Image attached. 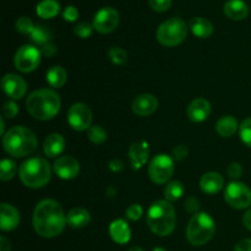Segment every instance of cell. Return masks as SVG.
<instances>
[{
	"mask_svg": "<svg viewBox=\"0 0 251 251\" xmlns=\"http://www.w3.org/2000/svg\"><path fill=\"white\" fill-rule=\"evenodd\" d=\"M87 136L93 144L100 145L103 144V142H105L108 135L107 131H105L102 126H100V125H93V126H91L90 129H88Z\"/></svg>",
	"mask_w": 251,
	"mask_h": 251,
	"instance_id": "31",
	"label": "cell"
},
{
	"mask_svg": "<svg viewBox=\"0 0 251 251\" xmlns=\"http://www.w3.org/2000/svg\"><path fill=\"white\" fill-rule=\"evenodd\" d=\"M91 215L87 210L81 207L71 208L66 215V222L73 228H83L90 223Z\"/></svg>",
	"mask_w": 251,
	"mask_h": 251,
	"instance_id": "24",
	"label": "cell"
},
{
	"mask_svg": "<svg viewBox=\"0 0 251 251\" xmlns=\"http://www.w3.org/2000/svg\"><path fill=\"white\" fill-rule=\"evenodd\" d=\"M50 178V166L46 159L39 157L28 158L20 167V179L27 188H43L49 183Z\"/></svg>",
	"mask_w": 251,
	"mask_h": 251,
	"instance_id": "5",
	"label": "cell"
},
{
	"mask_svg": "<svg viewBox=\"0 0 251 251\" xmlns=\"http://www.w3.org/2000/svg\"><path fill=\"white\" fill-rule=\"evenodd\" d=\"M120 21V15L113 7H102L98 10L93 19V27L96 31L102 34L110 33L118 27Z\"/></svg>",
	"mask_w": 251,
	"mask_h": 251,
	"instance_id": "12",
	"label": "cell"
},
{
	"mask_svg": "<svg viewBox=\"0 0 251 251\" xmlns=\"http://www.w3.org/2000/svg\"><path fill=\"white\" fill-rule=\"evenodd\" d=\"M226 16L234 21L247 19L249 15V6L244 0H228L223 6Z\"/></svg>",
	"mask_w": 251,
	"mask_h": 251,
	"instance_id": "20",
	"label": "cell"
},
{
	"mask_svg": "<svg viewBox=\"0 0 251 251\" xmlns=\"http://www.w3.org/2000/svg\"><path fill=\"white\" fill-rule=\"evenodd\" d=\"M108 56H109L110 61L115 65H124L127 61V53L119 47H112L108 50Z\"/></svg>",
	"mask_w": 251,
	"mask_h": 251,
	"instance_id": "32",
	"label": "cell"
},
{
	"mask_svg": "<svg viewBox=\"0 0 251 251\" xmlns=\"http://www.w3.org/2000/svg\"><path fill=\"white\" fill-rule=\"evenodd\" d=\"M66 215L58 201L44 199L33 212V228L43 238H54L61 234L66 226Z\"/></svg>",
	"mask_w": 251,
	"mask_h": 251,
	"instance_id": "1",
	"label": "cell"
},
{
	"mask_svg": "<svg viewBox=\"0 0 251 251\" xmlns=\"http://www.w3.org/2000/svg\"><path fill=\"white\" fill-rule=\"evenodd\" d=\"M158 108V100L151 93H142L132 102V110L139 117H149Z\"/></svg>",
	"mask_w": 251,
	"mask_h": 251,
	"instance_id": "15",
	"label": "cell"
},
{
	"mask_svg": "<svg viewBox=\"0 0 251 251\" xmlns=\"http://www.w3.org/2000/svg\"><path fill=\"white\" fill-rule=\"evenodd\" d=\"M36 11L42 19H53L60 11V4L56 0H42L37 5Z\"/></svg>",
	"mask_w": 251,
	"mask_h": 251,
	"instance_id": "27",
	"label": "cell"
},
{
	"mask_svg": "<svg viewBox=\"0 0 251 251\" xmlns=\"http://www.w3.org/2000/svg\"><path fill=\"white\" fill-rule=\"evenodd\" d=\"M66 80H68V74L61 66H51L47 71V82L53 88L63 87L66 83Z\"/></svg>",
	"mask_w": 251,
	"mask_h": 251,
	"instance_id": "26",
	"label": "cell"
},
{
	"mask_svg": "<svg viewBox=\"0 0 251 251\" xmlns=\"http://www.w3.org/2000/svg\"><path fill=\"white\" fill-rule=\"evenodd\" d=\"M152 251H167L166 249H163V248H154Z\"/></svg>",
	"mask_w": 251,
	"mask_h": 251,
	"instance_id": "50",
	"label": "cell"
},
{
	"mask_svg": "<svg viewBox=\"0 0 251 251\" xmlns=\"http://www.w3.org/2000/svg\"><path fill=\"white\" fill-rule=\"evenodd\" d=\"M1 88L11 100H21L27 92V83L16 74H6L1 80Z\"/></svg>",
	"mask_w": 251,
	"mask_h": 251,
	"instance_id": "13",
	"label": "cell"
},
{
	"mask_svg": "<svg viewBox=\"0 0 251 251\" xmlns=\"http://www.w3.org/2000/svg\"><path fill=\"white\" fill-rule=\"evenodd\" d=\"M184 191H185V189H184L183 183L179 180H173L167 184L166 189H164V196H166L167 201L174 202L184 195Z\"/></svg>",
	"mask_w": 251,
	"mask_h": 251,
	"instance_id": "28",
	"label": "cell"
},
{
	"mask_svg": "<svg viewBox=\"0 0 251 251\" xmlns=\"http://www.w3.org/2000/svg\"><path fill=\"white\" fill-rule=\"evenodd\" d=\"M239 135L242 141L251 149V118L243 120L239 126Z\"/></svg>",
	"mask_w": 251,
	"mask_h": 251,
	"instance_id": "33",
	"label": "cell"
},
{
	"mask_svg": "<svg viewBox=\"0 0 251 251\" xmlns=\"http://www.w3.org/2000/svg\"><path fill=\"white\" fill-rule=\"evenodd\" d=\"M54 172L59 178L70 180L76 178L80 173V163L71 156H61L54 163Z\"/></svg>",
	"mask_w": 251,
	"mask_h": 251,
	"instance_id": "14",
	"label": "cell"
},
{
	"mask_svg": "<svg viewBox=\"0 0 251 251\" xmlns=\"http://www.w3.org/2000/svg\"><path fill=\"white\" fill-rule=\"evenodd\" d=\"M20 212L9 203H1V211H0V228L5 232L14 230L20 225Z\"/></svg>",
	"mask_w": 251,
	"mask_h": 251,
	"instance_id": "18",
	"label": "cell"
},
{
	"mask_svg": "<svg viewBox=\"0 0 251 251\" xmlns=\"http://www.w3.org/2000/svg\"><path fill=\"white\" fill-rule=\"evenodd\" d=\"M227 173H228V176H229L230 179H233V180H237V179H239L240 176H242V173H243V168L242 166H240L239 163H232L229 167H228L227 169Z\"/></svg>",
	"mask_w": 251,
	"mask_h": 251,
	"instance_id": "42",
	"label": "cell"
},
{
	"mask_svg": "<svg viewBox=\"0 0 251 251\" xmlns=\"http://www.w3.org/2000/svg\"><path fill=\"white\" fill-rule=\"evenodd\" d=\"M93 25L88 24V22H80V24H77L75 26V28H74V32H75V34L77 37H80V38H88V37L92 34V31H93Z\"/></svg>",
	"mask_w": 251,
	"mask_h": 251,
	"instance_id": "35",
	"label": "cell"
},
{
	"mask_svg": "<svg viewBox=\"0 0 251 251\" xmlns=\"http://www.w3.org/2000/svg\"><path fill=\"white\" fill-rule=\"evenodd\" d=\"M19 113V105L14 102V100H9L2 107V117L7 118V119H12Z\"/></svg>",
	"mask_w": 251,
	"mask_h": 251,
	"instance_id": "37",
	"label": "cell"
},
{
	"mask_svg": "<svg viewBox=\"0 0 251 251\" xmlns=\"http://www.w3.org/2000/svg\"><path fill=\"white\" fill-rule=\"evenodd\" d=\"M184 207H185V210L188 212L198 213L199 208H200V201H199V199L190 196V198L186 199L185 203H184Z\"/></svg>",
	"mask_w": 251,
	"mask_h": 251,
	"instance_id": "41",
	"label": "cell"
},
{
	"mask_svg": "<svg viewBox=\"0 0 251 251\" xmlns=\"http://www.w3.org/2000/svg\"><path fill=\"white\" fill-rule=\"evenodd\" d=\"M211 104L205 98H196L189 104L188 117L194 123H202L210 117Z\"/></svg>",
	"mask_w": 251,
	"mask_h": 251,
	"instance_id": "17",
	"label": "cell"
},
{
	"mask_svg": "<svg viewBox=\"0 0 251 251\" xmlns=\"http://www.w3.org/2000/svg\"><path fill=\"white\" fill-rule=\"evenodd\" d=\"M176 217L172 202L167 200H158L152 203L147 213V225L158 237H167L172 234L176 228Z\"/></svg>",
	"mask_w": 251,
	"mask_h": 251,
	"instance_id": "4",
	"label": "cell"
},
{
	"mask_svg": "<svg viewBox=\"0 0 251 251\" xmlns=\"http://www.w3.org/2000/svg\"><path fill=\"white\" fill-rule=\"evenodd\" d=\"M109 168L112 169L113 172H120L123 168H124V163L122 161H118V159H114L109 163Z\"/></svg>",
	"mask_w": 251,
	"mask_h": 251,
	"instance_id": "46",
	"label": "cell"
},
{
	"mask_svg": "<svg viewBox=\"0 0 251 251\" xmlns=\"http://www.w3.org/2000/svg\"><path fill=\"white\" fill-rule=\"evenodd\" d=\"M225 186V178L217 172H208L203 174L200 180L201 190L208 195H215L220 193Z\"/></svg>",
	"mask_w": 251,
	"mask_h": 251,
	"instance_id": "19",
	"label": "cell"
},
{
	"mask_svg": "<svg viewBox=\"0 0 251 251\" xmlns=\"http://www.w3.org/2000/svg\"><path fill=\"white\" fill-rule=\"evenodd\" d=\"M29 36H31V39L34 43L41 44V46L51 42V32L49 31L48 27L43 26V25H38V26L34 27V29Z\"/></svg>",
	"mask_w": 251,
	"mask_h": 251,
	"instance_id": "29",
	"label": "cell"
},
{
	"mask_svg": "<svg viewBox=\"0 0 251 251\" xmlns=\"http://www.w3.org/2000/svg\"><path fill=\"white\" fill-rule=\"evenodd\" d=\"M234 251H251V238L243 239L235 245Z\"/></svg>",
	"mask_w": 251,
	"mask_h": 251,
	"instance_id": "44",
	"label": "cell"
},
{
	"mask_svg": "<svg viewBox=\"0 0 251 251\" xmlns=\"http://www.w3.org/2000/svg\"><path fill=\"white\" fill-rule=\"evenodd\" d=\"M225 200L230 207L244 210L251 205V190L248 185L232 181L227 185L225 191Z\"/></svg>",
	"mask_w": 251,
	"mask_h": 251,
	"instance_id": "9",
	"label": "cell"
},
{
	"mask_svg": "<svg viewBox=\"0 0 251 251\" xmlns=\"http://www.w3.org/2000/svg\"><path fill=\"white\" fill-rule=\"evenodd\" d=\"M150 154V147L149 142L145 140L141 141L132 142L131 146L129 149V158L131 162V166L134 169H140L146 164L147 159H149Z\"/></svg>",
	"mask_w": 251,
	"mask_h": 251,
	"instance_id": "16",
	"label": "cell"
},
{
	"mask_svg": "<svg viewBox=\"0 0 251 251\" xmlns=\"http://www.w3.org/2000/svg\"><path fill=\"white\" fill-rule=\"evenodd\" d=\"M174 173V161L171 156L159 153L149 164L150 179L154 184H166Z\"/></svg>",
	"mask_w": 251,
	"mask_h": 251,
	"instance_id": "8",
	"label": "cell"
},
{
	"mask_svg": "<svg viewBox=\"0 0 251 251\" xmlns=\"http://www.w3.org/2000/svg\"><path fill=\"white\" fill-rule=\"evenodd\" d=\"M238 127V120L232 115H225L221 118L216 124V131L220 136L222 137H230L237 132Z\"/></svg>",
	"mask_w": 251,
	"mask_h": 251,
	"instance_id": "25",
	"label": "cell"
},
{
	"mask_svg": "<svg viewBox=\"0 0 251 251\" xmlns=\"http://www.w3.org/2000/svg\"><path fill=\"white\" fill-rule=\"evenodd\" d=\"M65 150V139L60 134H50L46 137L43 142V151L46 156L49 158L58 157L59 154L63 153Z\"/></svg>",
	"mask_w": 251,
	"mask_h": 251,
	"instance_id": "21",
	"label": "cell"
},
{
	"mask_svg": "<svg viewBox=\"0 0 251 251\" xmlns=\"http://www.w3.org/2000/svg\"><path fill=\"white\" fill-rule=\"evenodd\" d=\"M109 234L117 244H126L131 238V230L124 220H115L109 226Z\"/></svg>",
	"mask_w": 251,
	"mask_h": 251,
	"instance_id": "22",
	"label": "cell"
},
{
	"mask_svg": "<svg viewBox=\"0 0 251 251\" xmlns=\"http://www.w3.org/2000/svg\"><path fill=\"white\" fill-rule=\"evenodd\" d=\"M41 56L42 53L38 48L32 44H25L15 54V66L21 73H31V71L36 70L37 66L39 65Z\"/></svg>",
	"mask_w": 251,
	"mask_h": 251,
	"instance_id": "10",
	"label": "cell"
},
{
	"mask_svg": "<svg viewBox=\"0 0 251 251\" xmlns=\"http://www.w3.org/2000/svg\"><path fill=\"white\" fill-rule=\"evenodd\" d=\"M42 55L44 56H51L56 53V46L53 43V42H49V43H46L42 46L41 48Z\"/></svg>",
	"mask_w": 251,
	"mask_h": 251,
	"instance_id": "43",
	"label": "cell"
},
{
	"mask_svg": "<svg viewBox=\"0 0 251 251\" xmlns=\"http://www.w3.org/2000/svg\"><path fill=\"white\" fill-rule=\"evenodd\" d=\"M129 251H144V249H142V248H140V247H132Z\"/></svg>",
	"mask_w": 251,
	"mask_h": 251,
	"instance_id": "49",
	"label": "cell"
},
{
	"mask_svg": "<svg viewBox=\"0 0 251 251\" xmlns=\"http://www.w3.org/2000/svg\"><path fill=\"white\" fill-rule=\"evenodd\" d=\"M63 17L65 21L68 22H75L78 17V10L76 9L73 5H69V6L65 7L63 12Z\"/></svg>",
	"mask_w": 251,
	"mask_h": 251,
	"instance_id": "40",
	"label": "cell"
},
{
	"mask_svg": "<svg viewBox=\"0 0 251 251\" xmlns=\"http://www.w3.org/2000/svg\"><path fill=\"white\" fill-rule=\"evenodd\" d=\"M15 26H16L17 32H20V33L22 34H31L32 31L34 29V27H36L33 25V22H32V20L26 16L20 17L16 21V25H15Z\"/></svg>",
	"mask_w": 251,
	"mask_h": 251,
	"instance_id": "34",
	"label": "cell"
},
{
	"mask_svg": "<svg viewBox=\"0 0 251 251\" xmlns=\"http://www.w3.org/2000/svg\"><path fill=\"white\" fill-rule=\"evenodd\" d=\"M0 251H11V243L7 238H0Z\"/></svg>",
	"mask_w": 251,
	"mask_h": 251,
	"instance_id": "45",
	"label": "cell"
},
{
	"mask_svg": "<svg viewBox=\"0 0 251 251\" xmlns=\"http://www.w3.org/2000/svg\"><path fill=\"white\" fill-rule=\"evenodd\" d=\"M216 233V223L206 212H198L191 217L186 228V239L191 245L201 247L213 238Z\"/></svg>",
	"mask_w": 251,
	"mask_h": 251,
	"instance_id": "6",
	"label": "cell"
},
{
	"mask_svg": "<svg viewBox=\"0 0 251 251\" xmlns=\"http://www.w3.org/2000/svg\"><path fill=\"white\" fill-rule=\"evenodd\" d=\"M0 124H1V127H0V132H1L2 135L4 134V127H5V123H4V117H1V119H0Z\"/></svg>",
	"mask_w": 251,
	"mask_h": 251,
	"instance_id": "48",
	"label": "cell"
},
{
	"mask_svg": "<svg viewBox=\"0 0 251 251\" xmlns=\"http://www.w3.org/2000/svg\"><path fill=\"white\" fill-rule=\"evenodd\" d=\"M37 136L31 129L25 126H14L2 136L5 151L16 158L31 154L37 149Z\"/></svg>",
	"mask_w": 251,
	"mask_h": 251,
	"instance_id": "3",
	"label": "cell"
},
{
	"mask_svg": "<svg viewBox=\"0 0 251 251\" xmlns=\"http://www.w3.org/2000/svg\"><path fill=\"white\" fill-rule=\"evenodd\" d=\"M188 36L186 24L179 17H171L166 20L156 32V38L162 46L176 47L185 41Z\"/></svg>",
	"mask_w": 251,
	"mask_h": 251,
	"instance_id": "7",
	"label": "cell"
},
{
	"mask_svg": "<svg viewBox=\"0 0 251 251\" xmlns=\"http://www.w3.org/2000/svg\"><path fill=\"white\" fill-rule=\"evenodd\" d=\"M60 97L58 93L49 88L33 91L27 97V112L37 120L53 119L60 110Z\"/></svg>",
	"mask_w": 251,
	"mask_h": 251,
	"instance_id": "2",
	"label": "cell"
},
{
	"mask_svg": "<svg viewBox=\"0 0 251 251\" xmlns=\"http://www.w3.org/2000/svg\"><path fill=\"white\" fill-rule=\"evenodd\" d=\"M191 32L199 38H208L213 33V25L206 17H193L190 20Z\"/></svg>",
	"mask_w": 251,
	"mask_h": 251,
	"instance_id": "23",
	"label": "cell"
},
{
	"mask_svg": "<svg viewBox=\"0 0 251 251\" xmlns=\"http://www.w3.org/2000/svg\"><path fill=\"white\" fill-rule=\"evenodd\" d=\"M68 122L76 131H85L91 127L92 112L85 103L77 102L70 107L68 112Z\"/></svg>",
	"mask_w": 251,
	"mask_h": 251,
	"instance_id": "11",
	"label": "cell"
},
{
	"mask_svg": "<svg viewBox=\"0 0 251 251\" xmlns=\"http://www.w3.org/2000/svg\"><path fill=\"white\" fill-rule=\"evenodd\" d=\"M243 225L248 228V229L251 230V208L245 212V215L243 216Z\"/></svg>",
	"mask_w": 251,
	"mask_h": 251,
	"instance_id": "47",
	"label": "cell"
},
{
	"mask_svg": "<svg viewBox=\"0 0 251 251\" xmlns=\"http://www.w3.org/2000/svg\"><path fill=\"white\" fill-rule=\"evenodd\" d=\"M125 215L129 218L130 221H137L141 218V216L144 215V208L141 207V205L139 203H132L125 211Z\"/></svg>",
	"mask_w": 251,
	"mask_h": 251,
	"instance_id": "36",
	"label": "cell"
},
{
	"mask_svg": "<svg viewBox=\"0 0 251 251\" xmlns=\"http://www.w3.org/2000/svg\"><path fill=\"white\" fill-rule=\"evenodd\" d=\"M189 156V149L185 145H178L176 149L173 150V158L176 161L181 162L184 159H186V157Z\"/></svg>",
	"mask_w": 251,
	"mask_h": 251,
	"instance_id": "39",
	"label": "cell"
},
{
	"mask_svg": "<svg viewBox=\"0 0 251 251\" xmlns=\"http://www.w3.org/2000/svg\"><path fill=\"white\" fill-rule=\"evenodd\" d=\"M16 172L17 167L14 161L9 158L2 159L1 163H0V178H1V180H11L15 176V174H16Z\"/></svg>",
	"mask_w": 251,
	"mask_h": 251,
	"instance_id": "30",
	"label": "cell"
},
{
	"mask_svg": "<svg viewBox=\"0 0 251 251\" xmlns=\"http://www.w3.org/2000/svg\"><path fill=\"white\" fill-rule=\"evenodd\" d=\"M150 6L157 12H164L171 9L172 0H149Z\"/></svg>",
	"mask_w": 251,
	"mask_h": 251,
	"instance_id": "38",
	"label": "cell"
}]
</instances>
